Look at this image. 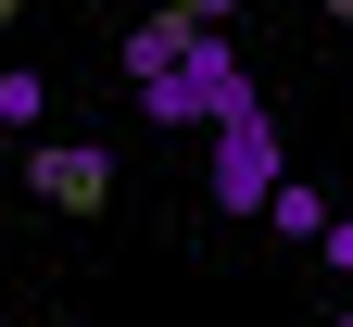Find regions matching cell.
Wrapping results in <instances>:
<instances>
[{
  "label": "cell",
  "instance_id": "cell-1",
  "mask_svg": "<svg viewBox=\"0 0 353 327\" xmlns=\"http://www.w3.org/2000/svg\"><path fill=\"white\" fill-rule=\"evenodd\" d=\"M202 138H214V214H240V226H252L265 202H278V176H290V164H278V114H265V88H240Z\"/></svg>",
  "mask_w": 353,
  "mask_h": 327
},
{
  "label": "cell",
  "instance_id": "cell-2",
  "mask_svg": "<svg viewBox=\"0 0 353 327\" xmlns=\"http://www.w3.org/2000/svg\"><path fill=\"white\" fill-rule=\"evenodd\" d=\"M240 88H252L240 38H228V25H190V51H176V63L139 88V114H152V126H214V114L240 101Z\"/></svg>",
  "mask_w": 353,
  "mask_h": 327
},
{
  "label": "cell",
  "instance_id": "cell-3",
  "mask_svg": "<svg viewBox=\"0 0 353 327\" xmlns=\"http://www.w3.org/2000/svg\"><path fill=\"white\" fill-rule=\"evenodd\" d=\"M26 189L51 214H101L114 202V151L101 138H26Z\"/></svg>",
  "mask_w": 353,
  "mask_h": 327
},
{
  "label": "cell",
  "instance_id": "cell-4",
  "mask_svg": "<svg viewBox=\"0 0 353 327\" xmlns=\"http://www.w3.org/2000/svg\"><path fill=\"white\" fill-rule=\"evenodd\" d=\"M176 51H190V13H164V0H152V25H139V38H126V76H139V88H152V76L176 63Z\"/></svg>",
  "mask_w": 353,
  "mask_h": 327
},
{
  "label": "cell",
  "instance_id": "cell-5",
  "mask_svg": "<svg viewBox=\"0 0 353 327\" xmlns=\"http://www.w3.org/2000/svg\"><path fill=\"white\" fill-rule=\"evenodd\" d=\"M265 226H290V240H328V202L303 189V176H278V202H265Z\"/></svg>",
  "mask_w": 353,
  "mask_h": 327
},
{
  "label": "cell",
  "instance_id": "cell-6",
  "mask_svg": "<svg viewBox=\"0 0 353 327\" xmlns=\"http://www.w3.org/2000/svg\"><path fill=\"white\" fill-rule=\"evenodd\" d=\"M38 114H51V88H38V76H0V138H26Z\"/></svg>",
  "mask_w": 353,
  "mask_h": 327
},
{
  "label": "cell",
  "instance_id": "cell-7",
  "mask_svg": "<svg viewBox=\"0 0 353 327\" xmlns=\"http://www.w3.org/2000/svg\"><path fill=\"white\" fill-rule=\"evenodd\" d=\"M164 13H190V25H228V13H240V0H164Z\"/></svg>",
  "mask_w": 353,
  "mask_h": 327
},
{
  "label": "cell",
  "instance_id": "cell-8",
  "mask_svg": "<svg viewBox=\"0 0 353 327\" xmlns=\"http://www.w3.org/2000/svg\"><path fill=\"white\" fill-rule=\"evenodd\" d=\"M328 13H341V25H353V0H328Z\"/></svg>",
  "mask_w": 353,
  "mask_h": 327
},
{
  "label": "cell",
  "instance_id": "cell-9",
  "mask_svg": "<svg viewBox=\"0 0 353 327\" xmlns=\"http://www.w3.org/2000/svg\"><path fill=\"white\" fill-rule=\"evenodd\" d=\"M328 327H353V302H341V315H328Z\"/></svg>",
  "mask_w": 353,
  "mask_h": 327
},
{
  "label": "cell",
  "instance_id": "cell-10",
  "mask_svg": "<svg viewBox=\"0 0 353 327\" xmlns=\"http://www.w3.org/2000/svg\"><path fill=\"white\" fill-rule=\"evenodd\" d=\"M0 13H13V0H0Z\"/></svg>",
  "mask_w": 353,
  "mask_h": 327
}]
</instances>
